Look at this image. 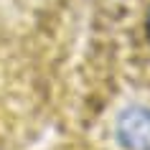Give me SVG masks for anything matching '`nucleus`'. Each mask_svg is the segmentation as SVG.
<instances>
[{
  "instance_id": "f257e3e1",
  "label": "nucleus",
  "mask_w": 150,
  "mask_h": 150,
  "mask_svg": "<svg viewBox=\"0 0 150 150\" xmlns=\"http://www.w3.org/2000/svg\"><path fill=\"white\" fill-rule=\"evenodd\" d=\"M41 125H31L25 115L0 110V150H21L36 137Z\"/></svg>"
},
{
  "instance_id": "f03ea898",
  "label": "nucleus",
  "mask_w": 150,
  "mask_h": 150,
  "mask_svg": "<svg viewBox=\"0 0 150 150\" xmlns=\"http://www.w3.org/2000/svg\"><path fill=\"white\" fill-rule=\"evenodd\" d=\"M142 36H145V41H148V46H150V3H148V8H145V16H142Z\"/></svg>"
}]
</instances>
